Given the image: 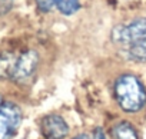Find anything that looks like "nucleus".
I'll return each instance as SVG.
<instances>
[{"label":"nucleus","instance_id":"obj_10","mask_svg":"<svg viewBox=\"0 0 146 139\" xmlns=\"http://www.w3.org/2000/svg\"><path fill=\"white\" fill-rule=\"evenodd\" d=\"M15 5V0H0V16L7 15Z\"/></svg>","mask_w":146,"mask_h":139},{"label":"nucleus","instance_id":"obj_11","mask_svg":"<svg viewBox=\"0 0 146 139\" xmlns=\"http://www.w3.org/2000/svg\"><path fill=\"white\" fill-rule=\"evenodd\" d=\"M93 139H108V138H106V135H105V132H103L102 128H95V130H93Z\"/></svg>","mask_w":146,"mask_h":139},{"label":"nucleus","instance_id":"obj_4","mask_svg":"<svg viewBox=\"0 0 146 139\" xmlns=\"http://www.w3.org/2000/svg\"><path fill=\"white\" fill-rule=\"evenodd\" d=\"M39 62H40V56L36 50L29 49V50L23 52L22 55L17 56L15 72H13V76L10 80L15 82L16 85H20V86L30 83L37 72Z\"/></svg>","mask_w":146,"mask_h":139},{"label":"nucleus","instance_id":"obj_3","mask_svg":"<svg viewBox=\"0 0 146 139\" xmlns=\"http://www.w3.org/2000/svg\"><path fill=\"white\" fill-rule=\"evenodd\" d=\"M23 119L22 108L13 100H3L0 106V139H13Z\"/></svg>","mask_w":146,"mask_h":139},{"label":"nucleus","instance_id":"obj_5","mask_svg":"<svg viewBox=\"0 0 146 139\" xmlns=\"http://www.w3.org/2000/svg\"><path fill=\"white\" fill-rule=\"evenodd\" d=\"M40 132L44 139H63L69 133V125L57 113H49L40 120Z\"/></svg>","mask_w":146,"mask_h":139},{"label":"nucleus","instance_id":"obj_9","mask_svg":"<svg viewBox=\"0 0 146 139\" xmlns=\"http://www.w3.org/2000/svg\"><path fill=\"white\" fill-rule=\"evenodd\" d=\"M57 5V0H36V6L40 12H50Z\"/></svg>","mask_w":146,"mask_h":139},{"label":"nucleus","instance_id":"obj_2","mask_svg":"<svg viewBox=\"0 0 146 139\" xmlns=\"http://www.w3.org/2000/svg\"><path fill=\"white\" fill-rule=\"evenodd\" d=\"M116 46L129 47L130 45H146V17L136 19L129 25H117L110 33Z\"/></svg>","mask_w":146,"mask_h":139},{"label":"nucleus","instance_id":"obj_1","mask_svg":"<svg viewBox=\"0 0 146 139\" xmlns=\"http://www.w3.org/2000/svg\"><path fill=\"white\" fill-rule=\"evenodd\" d=\"M113 95L117 106L127 113H135L146 105V89L139 78L126 73L120 75L113 85Z\"/></svg>","mask_w":146,"mask_h":139},{"label":"nucleus","instance_id":"obj_12","mask_svg":"<svg viewBox=\"0 0 146 139\" xmlns=\"http://www.w3.org/2000/svg\"><path fill=\"white\" fill-rule=\"evenodd\" d=\"M73 139H90V136L86 135V133H80V135H76Z\"/></svg>","mask_w":146,"mask_h":139},{"label":"nucleus","instance_id":"obj_13","mask_svg":"<svg viewBox=\"0 0 146 139\" xmlns=\"http://www.w3.org/2000/svg\"><path fill=\"white\" fill-rule=\"evenodd\" d=\"M2 103H3V98H2V95H0V106H2Z\"/></svg>","mask_w":146,"mask_h":139},{"label":"nucleus","instance_id":"obj_6","mask_svg":"<svg viewBox=\"0 0 146 139\" xmlns=\"http://www.w3.org/2000/svg\"><path fill=\"white\" fill-rule=\"evenodd\" d=\"M17 56L13 52L0 53V80H9L13 76Z\"/></svg>","mask_w":146,"mask_h":139},{"label":"nucleus","instance_id":"obj_7","mask_svg":"<svg viewBox=\"0 0 146 139\" xmlns=\"http://www.w3.org/2000/svg\"><path fill=\"white\" fill-rule=\"evenodd\" d=\"M112 139H139L135 126L129 122H117L110 129Z\"/></svg>","mask_w":146,"mask_h":139},{"label":"nucleus","instance_id":"obj_8","mask_svg":"<svg viewBox=\"0 0 146 139\" xmlns=\"http://www.w3.org/2000/svg\"><path fill=\"white\" fill-rule=\"evenodd\" d=\"M57 9L60 10V13L70 16L73 13H76L80 7L79 0H57Z\"/></svg>","mask_w":146,"mask_h":139}]
</instances>
